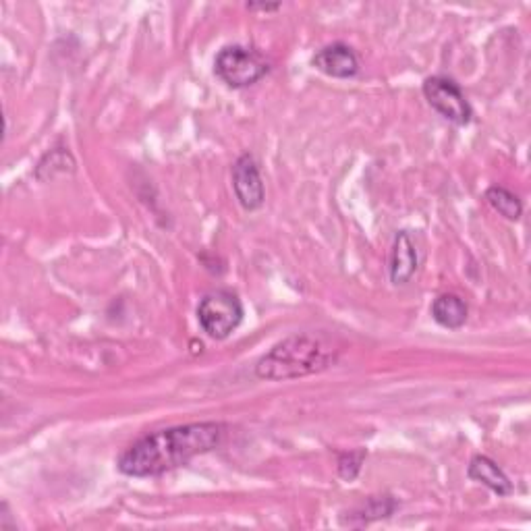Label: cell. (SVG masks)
Segmentation results:
<instances>
[{
    "instance_id": "obj_1",
    "label": "cell",
    "mask_w": 531,
    "mask_h": 531,
    "mask_svg": "<svg viewBox=\"0 0 531 531\" xmlns=\"http://www.w3.org/2000/svg\"><path fill=\"white\" fill-rule=\"evenodd\" d=\"M225 432V424L218 422L156 430L127 446L117 459V469L129 478H154L212 453L225 438Z\"/></svg>"
},
{
    "instance_id": "obj_2",
    "label": "cell",
    "mask_w": 531,
    "mask_h": 531,
    "mask_svg": "<svg viewBox=\"0 0 531 531\" xmlns=\"http://www.w3.org/2000/svg\"><path fill=\"white\" fill-rule=\"evenodd\" d=\"M339 359V349L324 337L293 334L274 345L256 363V376L262 380H295L328 370Z\"/></svg>"
},
{
    "instance_id": "obj_3",
    "label": "cell",
    "mask_w": 531,
    "mask_h": 531,
    "mask_svg": "<svg viewBox=\"0 0 531 531\" xmlns=\"http://www.w3.org/2000/svg\"><path fill=\"white\" fill-rule=\"evenodd\" d=\"M270 71V63L264 54L247 46H225L214 59L216 77L233 90H243L264 79Z\"/></svg>"
},
{
    "instance_id": "obj_4",
    "label": "cell",
    "mask_w": 531,
    "mask_h": 531,
    "mask_svg": "<svg viewBox=\"0 0 531 531\" xmlns=\"http://www.w3.org/2000/svg\"><path fill=\"white\" fill-rule=\"evenodd\" d=\"M243 314L241 299L227 289L206 293L198 305L200 326L210 339L216 341L229 339L243 322Z\"/></svg>"
},
{
    "instance_id": "obj_5",
    "label": "cell",
    "mask_w": 531,
    "mask_h": 531,
    "mask_svg": "<svg viewBox=\"0 0 531 531\" xmlns=\"http://www.w3.org/2000/svg\"><path fill=\"white\" fill-rule=\"evenodd\" d=\"M422 92L428 104L442 119L451 121L453 125H459V127H465L471 123L473 119L471 104L467 102L463 90L459 88V83L455 79L444 77V75L428 77L424 81Z\"/></svg>"
},
{
    "instance_id": "obj_6",
    "label": "cell",
    "mask_w": 531,
    "mask_h": 531,
    "mask_svg": "<svg viewBox=\"0 0 531 531\" xmlns=\"http://www.w3.org/2000/svg\"><path fill=\"white\" fill-rule=\"evenodd\" d=\"M233 189L243 210L254 212L264 206L266 187L258 169V162L251 154H243L233 164Z\"/></svg>"
},
{
    "instance_id": "obj_7",
    "label": "cell",
    "mask_w": 531,
    "mask_h": 531,
    "mask_svg": "<svg viewBox=\"0 0 531 531\" xmlns=\"http://www.w3.org/2000/svg\"><path fill=\"white\" fill-rule=\"evenodd\" d=\"M312 67L334 79H351L359 73V59L349 44L334 42L314 54Z\"/></svg>"
},
{
    "instance_id": "obj_8",
    "label": "cell",
    "mask_w": 531,
    "mask_h": 531,
    "mask_svg": "<svg viewBox=\"0 0 531 531\" xmlns=\"http://www.w3.org/2000/svg\"><path fill=\"white\" fill-rule=\"evenodd\" d=\"M419 268V254L417 247L407 231L397 233L393 251H390V262H388V272H390V283L393 285H407L411 278L415 276Z\"/></svg>"
},
{
    "instance_id": "obj_9",
    "label": "cell",
    "mask_w": 531,
    "mask_h": 531,
    "mask_svg": "<svg viewBox=\"0 0 531 531\" xmlns=\"http://www.w3.org/2000/svg\"><path fill=\"white\" fill-rule=\"evenodd\" d=\"M469 480L480 482L488 490H492L498 496H511L513 494V482L509 480V475L502 471L490 457L475 455L467 467Z\"/></svg>"
},
{
    "instance_id": "obj_10",
    "label": "cell",
    "mask_w": 531,
    "mask_h": 531,
    "mask_svg": "<svg viewBox=\"0 0 531 531\" xmlns=\"http://www.w3.org/2000/svg\"><path fill=\"white\" fill-rule=\"evenodd\" d=\"M430 312H432V318L438 326L449 328V330H459L467 322L469 307L459 295L444 293V295L434 299Z\"/></svg>"
},
{
    "instance_id": "obj_11",
    "label": "cell",
    "mask_w": 531,
    "mask_h": 531,
    "mask_svg": "<svg viewBox=\"0 0 531 531\" xmlns=\"http://www.w3.org/2000/svg\"><path fill=\"white\" fill-rule=\"evenodd\" d=\"M75 158L69 150L65 148H54L42 156V160L36 166V177L40 181H52L61 175L75 173Z\"/></svg>"
},
{
    "instance_id": "obj_12",
    "label": "cell",
    "mask_w": 531,
    "mask_h": 531,
    "mask_svg": "<svg viewBox=\"0 0 531 531\" xmlns=\"http://www.w3.org/2000/svg\"><path fill=\"white\" fill-rule=\"evenodd\" d=\"M486 202L500 214L505 216L507 220H519L521 214H523V204L521 200L517 198V195L505 187H490L486 191Z\"/></svg>"
},
{
    "instance_id": "obj_13",
    "label": "cell",
    "mask_w": 531,
    "mask_h": 531,
    "mask_svg": "<svg viewBox=\"0 0 531 531\" xmlns=\"http://www.w3.org/2000/svg\"><path fill=\"white\" fill-rule=\"evenodd\" d=\"M399 507V502L390 496H376L370 498L368 505H363V509H359L353 517H359V525L363 523H370L374 519H382V517H390Z\"/></svg>"
},
{
    "instance_id": "obj_14",
    "label": "cell",
    "mask_w": 531,
    "mask_h": 531,
    "mask_svg": "<svg viewBox=\"0 0 531 531\" xmlns=\"http://www.w3.org/2000/svg\"><path fill=\"white\" fill-rule=\"evenodd\" d=\"M368 451L366 449H359V451H347L339 455V475L345 482H353L359 471L363 461H366Z\"/></svg>"
},
{
    "instance_id": "obj_15",
    "label": "cell",
    "mask_w": 531,
    "mask_h": 531,
    "mask_svg": "<svg viewBox=\"0 0 531 531\" xmlns=\"http://www.w3.org/2000/svg\"><path fill=\"white\" fill-rule=\"evenodd\" d=\"M247 9H251V11H278V9H281V5H247Z\"/></svg>"
}]
</instances>
